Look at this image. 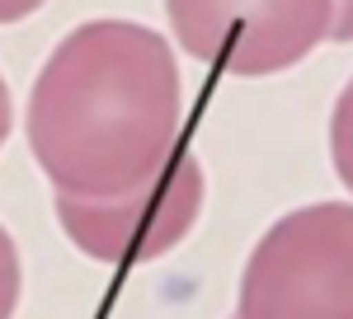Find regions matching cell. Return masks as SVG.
Returning a JSON list of instances; mask_svg holds the SVG:
<instances>
[{"label": "cell", "mask_w": 353, "mask_h": 319, "mask_svg": "<svg viewBox=\"0 0 353 319\" xmlns=\"http://www.w3.org/2000/svg\"><path fill=\"white\" fill-rule=\"evenodd\" d=\"M184 85L170 38L137 19H85L28 89V151L57 197L141 188L179 146Z\"/></svg>", "instance_id": "1"}, {"label": "cell", "mask_w": 353, "mask_h": 319, "mask_svg": "<svg viewBox=\"0 0 353 319\" xmlns=\"http://www.w3.org/2000/svg\"><path fill=\"white\" fill-rule=\"evenodd\" d=\"M236 319H353V202H306L250 249Z\"/></svg>", "instance_id": "2"}, {"label": "cell", "mask_w": 353, "mask_h": 319, "mask_svg": "<svg viewBox=\"0 0 353 319\" xmlns=\"http://www.w3.org/2000/svg\"><path fill=\"white\" fill-rule=\"evenodd\" d=\"M165 19L193 61L236 80H264L330 43L334 0H165Z\"/></svg>", "instance_id": "3"}, {"label": "cell", "mask_w": 353, "mask_h": 319, "mask_svg": "<svg viewBox=\"0 0 353 319\" xmlns=\"http://www.w3.org/2000/svg\"><path fill=\"white\" fill-rule=\"evenodd\" d=\"M208 202V179L193 151L174 146V155L146 179L141 188L104 202H76L52 197V212L61 235L94 263L137 267L156 263L170 249H179L193 235L198 216Z\"/></svg>", "instance_id": "4"}, {"label": "cell", "mask_w": 353, "mask_h": 319, "mask_svg": "<svg viewBox=\"0 0 353 319\" xmlns=\"http://www.w3.org/2000/svg\"><path fill=\"white\" fill-rule=\"evenodd\" d=\"M330 164H334L339 184L353 192V76L339 89L334 113H330Z\"/></svg>", "instance_id": "5"}, {"label": "cell", "mask_w": 353, "mask_h": 319, "mask_svg": "<svg viewBox=\"0 0 353 319\" xmlns=\"http://www.w3.org/2000/svg\"><path fill=\"white\" fill-rule=\"evenodd\" d=\"M19 296H24V263H19L14 235L0 226V319H14Z\"/></svg>", "instance_id": "6"}, {"label": "cell", "mask_w": 353, "mask_h": 319, "mask_svg": "<svg viewBox=\"0 0 353 319\" xmlns=\"http://www.w3.org/2000/svg\"><path fill=\"white\" fill-rule=\"evenodd\" d=\"M330 43H353V0H334V24H330Z\"/></svg>", "instance_id": "7"}, {"label": "cell", "mask_w": 353, "mask_h": 319, "mask_svg": "<svg viewBox=\"0 0 353 319\" xmlns=\"http://www.w3.org/2000/svg\"><path fill=\"white\" fill-rule=\"evenodd\" d=\"M48 0H0V24H19L28 14H38Z\"/></svg>", "instance_id": "8"}, {"label": "cell", "mask_w": 353, "mask_h": 319, "mask_svg": "<svg viewBox=\"0 0 353 319\" xmlns=\"http://www.w3.org/2000/svg\"><path fill=\"white\" fill-rule=\"evenodd\" d=\"M10 127H14V104H10V85H5V76H0V146H5Z\"/></svg>", "instance_id": "9"}]
</instances>
